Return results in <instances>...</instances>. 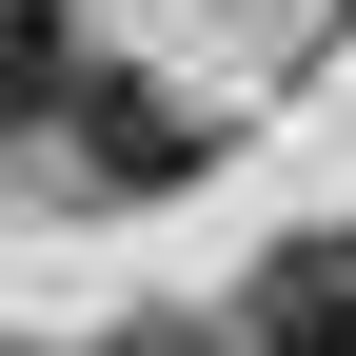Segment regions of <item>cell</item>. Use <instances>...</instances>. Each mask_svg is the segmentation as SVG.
Wrapping results in <instances>:
<instances>
[{
	"label": "cell",
	"instance_id": "cell-1",
	"mask_svg": "<svg viewBox=\"0 0 356 356\" xmlns=\"http://www.w3.org/2000/svg\"><path fill=\"white\" fill-rule=\"evenodd\" d=\"M40 139H60V178H79L99 218H139V198H178V178L218 159V119H198V99H159L139 60H79V40H60V79H40Z\"/></svg>",
	"mask_w": 356,
	"mask_h": 356
},
{
	"label": "cell",
	"instance_id": "cell-2",
	"mask_svg": "<svg viewBox=\"0 0 356 356\" xmlns=\"http://www.w3.org/2000/svg\"><path fill=\"white\" fill-rule=\"evenodd\" d=\"M238 337H257V356H356V218H317V238H277V257H257Z\"/></svg>",
	"mask_w": 356,
	"mask_h": 356
},
{
	"label": "cell",
	"instance_id": "cell-3",
	"mask_svg": "<svg viewBox=\"0 0 356 356\" xmlns=\"http://www.w3.org/2000/svg\"><path fill=\"white\" fill-rule=\"evenodd\" d=\"M40 79H60V0H0V139L40 119Z\"/></svg>",
	"mask_w": 356,
	"mask_h": 356
},
{
	"label": "cell",
	"instance_id": "cell-4",
	"mask_svg": "<svg viewBox=\"0 0 356 356\" xmlns=\"http://www.w3.org/2000/svg\"><path fill=\"white\" fill-rule=\"evenodd\" d=\"M99 356H257V337H238V317H119Z\"/></svg>",
	"mask_w": 356,
	"mask_h": 356
}]
</instances>
